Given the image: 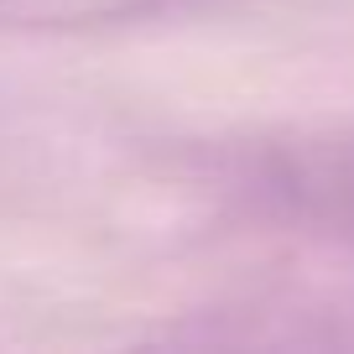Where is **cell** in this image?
I'll return each mask as SVG.
<instances>
[{"mask_svg": "<svg viewBox=\"0 0 354 354\" xmlns=\"http://www.w3.org/2000/svg\"><path fill=\"white\" fill-rule=\"evenodd\" d=\"M261 193L297 230L354 250V136L302 141L261 167Z\"/></svg>", "mask_w": 354, "mask_h": 354, "instance_id": "obj_1", "label": "cell"}, {"mask_svg": "<svg viewBox=\"0 0 354 354\" xmlns=\"http://www.w3.org/2000/svg\"><path fill=\"white\" fill-rule=\"evenodd\" d=\"M203 0H0V26L26 32H78V26L151 21L167 11H193Z\"/></svg>", "mask_w": 354, "mask_h": 354, "instance_id": "obj_2", "label": "cell"}]
</instances>
